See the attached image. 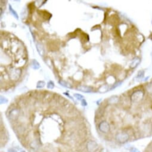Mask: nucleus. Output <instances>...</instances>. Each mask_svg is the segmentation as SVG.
I'll use <instances>...</instances> for the list:
<instances>
[{
	"label": "nucleus",
	"mask_w": 152,
	"mask_h": 152,
	"mask_svg": "<svg viewBox=\"0 0 152 152\" xmlns=\"http://www.w3.org/2000/svg\"><path fill=\"white\" fill-rule=\"evenodd\" d=\"M81 104L82 106H86L87 105V103L85 101V99H83V100L81 101Z\"/></svg>",
	"instance_id": "nucleus-20"
},
{
	"label": "nucleus",
	"mask_w": 152,
	"mask_h": 152,
	"mask_svg": "<svg viewBox=\"0 0 152 152\" xmlns=\"http://www.w3.org/2000/svg\"><path fill=\"white\" fill-rule=\"evenodd\" d=\"M19 115H20L19 110L17 108H15V109H13L9 112V117L10 119L13 121H15L17 119V118L19 116Z\"/></svg>",
	"instance_id": "nucleus-6"
},
{
	"label": "nucleus",
	"mask_w": 152,
	"mask_h": 152,
	"mask_svg": "<svg viewBox=\"0 0 152 152\" xmlns=\"http://www.w3.org/2000/svg\"><path fill=\"white\" fill-rule=\"evenodd\" d=\"M45 85V83L44 81H38L37 84V88H42L44 87V86Z\"/></svg>",
	"instance_id": "nucleus-15"
},
{
	"label": "nucleus",
	"mask_w": 152,
	"mask_h": 152,
	"mask_svg": "<svg viewBox=\"0 0 152 152\" xmlns=\"http://www.w3.org/2000/svg\"><path fill=\"white\" fill-rule=\"evenodd\" d=\"M130 152H140V151L139 150L136 149V148H133V149H131Z\"/></svg>",
	"instance_id": "nucleus-21"
},
{
	"label": "nucleus",
	"mask_w": 152,
	"mask_h": 152,
	"mask_svg": "<svg viewBox=\"0 0 152 152\" xmlns=\"http://www.w3.org/2000/svg\"><path fill=\"white\" fill-rule=\"evenodd\" d=\"M58 83L60 85H61L62 86H63V87H66L67 88H72V87L70 84H69V82L65 81H63V80H60L58 81Z\"/></svg>",
	"instance_id": "nucleus-10"
},
{
	"label": "nucleus",
	"mask_w": 152,
	"mask_h": 152,
	"mask_svg": "<svg viewBox=\"0 0 152 152\" xmlns=\"http://www.w3.org/2000/svg\"><path fill=\"white\" fill-rule=\"evenodd\" d=\"M98 144L93 140H90L86 144V148L88 152H96L98 149Z\"/></svg>",
	"instance_id": "nucleus-3"
},
{
	"label": "nucleus",
	"mask_w": 152,
	"mask_h": 152,
	"mask_svg": "<svg viewBox=\"0 0 152 152\" xmlns=\"http://www.w3.org/2000/svg\"><path fill=\"white\" fill-rule=\"evenodd\" d=\"M100 152H109V151L107 150V149H103Z\"/></svg>",
	"instance_id": "nucleus-23"
},
{
	"label": "nucleus",
	"mask_w": 152,
	"mask_h": 152,
	"mask_svg": "<svg viewBox=\"0 0 152 152\" xmlns=\"http://www.w3.org/2000/svg\"><path fill=\"white\" fill-rule=\"evenodd\" d=\"M37 50L41 56H44L45 54V50L43 45L39 43L37 44Z\"/></svg>",
	"instance_id": "nucleus-8"
},
{
	"label": "nucleus",
	"mask_w": 152,
	"mask_h": 152,
	"mask_svg": "<svg viewBox=\"0 0 152 152\" xmlns=\"http://www.w3.org/2000/svg\"><path fill=\"white\" fill-rule=\"evenodd\" d=\"M77 90L83 92H86V93H90V92H92V88L86 85H79L77 87Z\"/></svg>",
	"instance_id": "nucleus-7"
},
{
	"label": "nucleus",
	"mask_w": 152,
	"mask_h": 152,
	"mask_svg": "<svg viewBox=\"0 0 152 152\" xmlns=\"http://www.w3.org/2000/svg\"><path fill=\"white\" fill-rule=\"evenodd\" d=\"M54 87V84L52 82V81H50L48 82L47 84V88L48 89H50V90H52L53 89Z\"/></svg>",
	"instance_id": "nucleus-16"
},
{
	"label": "nucleus",
	"mask_w": 152,
	"mask_h": 152,
	"mask_svg": "<svg viewBox=\"0 0 152 152\" xmlns=\"http://www.w3.org/2000/svg\"><path fill=\"white\" fill-rule=\"evenodd\" d=\"M147 90L149 92H150V93H151L152 94V82H150L147 87Z\"/></svg>",
	"instance_id": "nucleus-19"
},
{
	"label": "nucleus",
	"mask_w": 152,
	"mask_h": 152,
	"mask_svg": "<svg viewBox=\"0 0 152 152\" xmlns=\"http://www.w3.org/2000/svg\"><path fill=\"white\" fill-rule=\"evenodd\" d=\"M144 96V92L142 91L138 90L134 92L131 96L132 100L134 102H138L140 101Z\"/></svg>",
	"instance_id": "nucleus-5"
},
{
	"label": "nucleus",
	"mask_w": 152,
	"mask_h": 152,
	"mask_svg": "<svg viewBox=\"0 0 152 152\" xmlns=\"http://www.w3.org/2000/svg\"><path fill=\"white\" fill-rule=\"evenodd\" d=\"M119 101V98L117 96H112L108 100V103L110 104H116Z\"/></svg>",
	"instance_id": "nucleus-9"
},
{
	"label": "nucleus",
	"mask_w": 152,
	"mask_h": 152,
	"mask_svg": "<svg viewBox=\"0 0 152 152\" xmlns=\"http://www.w3.org/2000/svg\"><path fill=\"white\" fill-rule=\"evenodd\" d=\"M108 90H109V86L108 85H103L99 88L98 91L100 92H102V93H103V92H107Z\"/></svg>",
	"instance_id": "nucleus-12"
},
{
	"label": "nucleus",
	"mask_w": 152,
	"mask_h": 152,
	"mask_svg": "<svg viewBox=\"0 0 152 152\" xmlns=\"http://www.w3.org/2000/svg\"><path fill=\"white\" fill-rule=\"evenodd\" d=\"M9 9H10V12L11 13V14L13 15V16H15V18L16 19H19V16H18V15H17V13L15 11V10L14 9H13L12 7H11V6L10 5H9Z\"/></svg>",
	"instance_id": "nucleus-14"
},
{
	"label": "nucleus",
	"mask_w": 152,
	"mask_h": 152,
	"mask_svg": "<svg viewBox=\"0 0 152 152\" xmlns=\"http://www.w3.org/2000/svg\"><path fill=\"white\" fill-rule=\"evenodd\" d=\"M74 96L76 98H77L78 100H81V101H82V100H83V99H84L83 96H82V95H81V94H75L74 95Z\"/></svg>",
	"instance_id": "nucleus-17"
},
{
	"label": "nucleus",
	"mask_w": 152,
	"mask_h": 152,
	"mask_svg": "<svg viewBox=\"0 0 152 152\" xmlns=\"http://www.w3.org/2000/svg\"><path fill=\"white\" fill-rule=\"evenodd\" d=\"M32 68L35 70L38 69L40 68V64L36 60H33L32 61Z\"/></svg>",
	"instance_id": "nucleus-11"
},
{
	"label": "nucleus",
	"mask_w": 152,
	"mask_h": 152,
	"mask_svg": "<svg viewBox=\"0 0 152 152\" xmlns=\"http://www.w3.org/2000/svg\"><path fill=\"white\" fill-rule=\"evenodd\" d=\"M22 70L19 69H11L9 70V76L11 80L16 81L21 76Z\"/></svg>",
	"instance_id": "nucleus-2"
},
{
	"label": "nucleus",
	"mask_w": 152,
	"mask_h": 152,
	"mask_svg": "<svg viewBox=\"0 0 152 152\" xmlns=\"http://www.w3.org/2000/svg\"><path fill=\"white\" fill-rule=\"evenodd\" d=\"M129 139V135L127 133H119L117 134L115 136L116 141L120 144L126 143Z\"/></svg>",
	"instance_id": "nucleus-1"
},
{
	"label": "nucleus",
	"mask_w": 152,
	"mask_h": 152,
	"mask_svg": "<svg viewBox=\"0 0 152 152\" xmlns=\"http://www.w3.org/2000/svg\"><path fill=\"white\" fill-rule=\"evenodd\" d=\"M21 152H25V151H22Z\"/></svg>",
	"instance_id": "nucleus-24"
},
{
	"label": "nucleus",
	"mask_w": 152,
	"mask_h": 152,
	"mask_svg": "<svg viewBox=\"0 0 152 152\" xmlns=\"http://www.w3.org/2000/svg\"><path fill=\"white\" fill-rule=\"evenodd\" d=\"M8 152H17L15 150L13 149H10L9 150H8Z\"/></svg>",
	"instance_id": "nucleus-22"
},
{
	"label": "nucleus",
	"mask_w": 152,
	"mask_h": 152,
	"mask_svg": "<svg viewBox=\"0 0 152 152\" xmlns=\"http://www.w3.org/2000/svg\"><path fill=\"white\" fill-rule=\"evenodd\" d=\"M140 63V61H139V59L138 58H135L134 59V60L133 61V62H132L131 64V67L132 68H135L137 64Z\"/></svg>",
	"instance_id": "nucleus-13"
},
{
	"label": "nucleus",
	"mask_w": 152,
	"mask_h": 152,
	"mask_svg": "<svg viewBox=\"0 0 152 152\" xmlns=\"http://www.w3.org/2000/svg\"><path fill=\"white\" fill-rule=\"evenodd\" d=\"M8 102V100L5 97L1 96V104H5Z\"/></svg>",
	"instance_id": "nucleus-18"
},
{
	"label": "nucleus",
	"mask_w": 152,
	"mask_h": 152,
	"mask_svg": "<svg viewBox=\"0 0 152 152\" xmlns=\"http://www.w3.org/2000/svg\"><path fill=\"white\" fill-rule=\"evenodd\" d=\"M98 128L103 133L107 134L110 131V125L106 121H102L98 125Z\"/></svg>",
	"instance_id": "nucleus-4"
}]
</instances>
